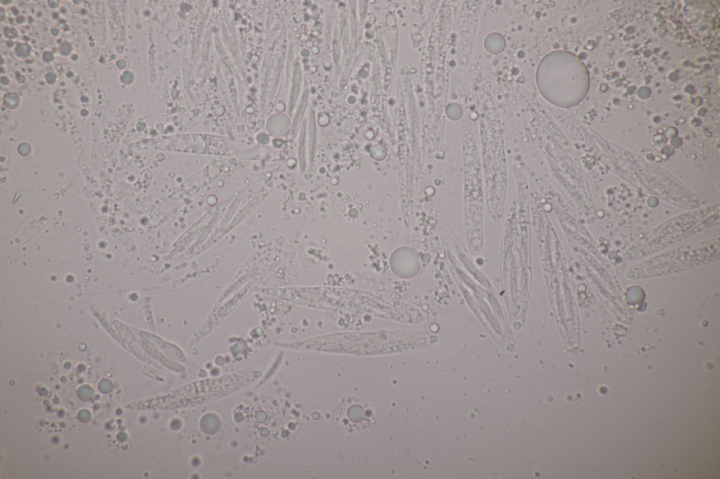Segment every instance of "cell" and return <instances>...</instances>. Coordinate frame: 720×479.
Wrapping results in <instances>:
<instances>
[{
	"label": "cell",
	"mask_w": 720,
	"mask_h": 479,
	"mask_svg": "<svg viewBox=\"0 0 720 479\" xmlns=\"http://www.w3.org/2000/svg\"><path fill=\"white\" fill-rule=\"evenodd\" d=\"M586 70L576 56L556 51L548 53L536 70V81L541 96L551 103L568 107L581 100Z\"/></svg>",
	"instance_id": "cell-1"
},
{
	"label": "cell",
	"mask_w": 720,
	"mask_h": 479,
	"mask_svg": "<svg viewBox=\"0 0 720 479\" xmlns=\"http://www.w3.org/2000/svg\"><path fill=\"white\" fill-rule=\"evenodd\" d=\"M719 239L681 247L641 263L631 277L662 275L686 270L719 258Z\"/></svg>",
	"instance_id": "cell-2"
},
{
	"label": "cell",
	"mask_w": 720,
	"mask_h": 479,
	"mask_svg": "<svg viewBox=\"0 0 720 479\" xmlns=\"http://www.w3.org/2000/svg\"><path fill=\"white\" fill-rule=\"evenodd\" d=\"M709 210H701L680 216L653 230L642 240L641 249L636 251V256H643L650 251L660 249L692 232L702 229L703 223H705L707 220Z\"/></svg>",
	"instance_id": "cell-3"
}]
</instances>
